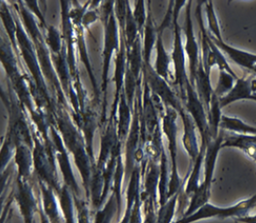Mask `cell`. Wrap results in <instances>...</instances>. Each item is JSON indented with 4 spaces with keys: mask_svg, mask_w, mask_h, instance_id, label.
Segmentation results:
<instances>
[{
    "mask_svg": "<svg viewBox=\"0 0 256 223\" xmlns=\"http://www.w3.org/2000/svg\"><path fill=\"white\" fill-rule=\"evenodd\" d=\"M224 134H225V132L223 130H222L220 132L218 138L214 140H210L207 143L204 158V180L200 184L198 188L196 189V192L191 198L190 204L182 216H188L193 214L200 207L209 202L214 166H216V162L218 152L220 150V148H222Z\"/></svg>",
    "mask_w": 256,
    "mask_h": 223,
    "instance_id": "cell-1",
    "label": "cell"
},
{
    "mask_svg": "<svg viewBox=\"0 0 256 223\" xmlns=\"http://www.w3.org/2000/svg\"><path fill=\"white\" fill-rule=\"evenodd\" d=\"M254 206H256V194L250 198L244 200L238 204L229 207H218L207 202L204 206L200 207L193 214L188 216H182L176 222H172V223H193L210 218L225 220L230 218L236 220L238 218L248 214V212Z\"/></svg>",
    "mask_w": 256,
    "mask_h": 223,
    "instance_id": "cell-2",
    "label": "cell"
},
{
    "mask_svg": "<svg viewBox=\"0 0 256 223\" xmlns=\"http://www.w3.org/2000/svg\"><path fill=\"white\" fill-rule=\"evenodd\" d=\"M178 114L173 108H168L166 114L162 118V132L166 134L168 141V150L171 159V173L168 191V200L177 194L182 186L184 180L180 178L177 166V126L176 120Z\"/></svg>",
    "mask_w": 256,
    "mask_h": 223,
    "instance_id": "cell-3",
    "label": "cell"
},
{
    "mask_svg": "<svg viewBox=\"0 0 256 223\" xmlns=\"http://www.w3.org/2000/svg\"><path fill=\"white\" fill-rule=\"evenodd\" d=\"M186 1H177L175 5V9L173 10V22H174V32H175V43H174V52L172 53V60L175 66V82L174 86L180 84V94L182 100H186V87L190 84L188 82L186 72V64H184V52L182 44L180 30L178 24V16L180 9Z\"/></svg>",
    "mask_w": 256,
    "mask_h": 223,
    "instance_id": "cell-4",
    "label": "cell"
},
{
    "mask_svg": "<svg viewBox=\"0 0 256 223\" xmlns=\"http://www.w3.org/2000/svg\"><path fill=\"white\" fill-rule=\"evenodd\" d=\"M24 223H35V214L40 211L37 206L32 186L26 180H18V192L14 195Z\"/></svg>",
    "mask_w": 256,
    "mask_h": 223,
    "instance_id": "cell-5",
    "label": "cell"
},
{
    "mask_svg": "<svg viewBox=\"0 0 256 223\" xmlns=\"http://www.w3.org/2000/svg\"><path fill=\"white\" fill-rule=\"evenodd\" d=\"M191 1L188 2V10H186V52L188 53L189 58V68L191 73V86H195L196 80V70L198 68V48L195 40V36L193 32L192 28V21H191Z\"/></svg>",
    "mask_w": 256,
    "mask_h": 223,
    "instance_id": "cell-6",
    "label": "cell"
},
{
    "mask_svg": "<svg viewBox=\"0 0 256 223\" xmlns=\"http://www.w3.org/2000/svg\"><path fill=\"white\" fill-rule=\"evenodd\" d=\"M120 188L114 186L111 197L105 206L98 209L94 213L92 223H112L114 218L120 222Z\"/></svg>",
    "mask_w": 256,
    "mask_h": 223,
    "instance_id": "cell-7",
    "label": "cell"
},
{
    "mask_svg": "<svg viewBox=\"0 0 256 223\" xmlns=\"http://www.w3.org/2000/svg\"><path fill=\"white\" fill-rule=\"evenodd\" d=\"M39 186L43 197L44 212L52 223H66L64 214H60L54 189L43 180H39Z\"/></svg>",
    "mask_w": 256,
    "mask_h": 223,
    "instance_id": "cell-8",
    "label": "cell"
},
{
    "mask_svg": "<svg viewBox=\"0 0 256 223\" xmlns=\"http://www.w3.org/2000/svg\"><path fill=\"white\" fill-rule=\"evenodd\" d=\"M214 44L220 48L222 52H225L232 60H234L239 66L247 68L250 72H254L256 68V55L250 53V52H244L241 50H238L234 46H230L228 44H225L223 41H218L213 36H209Z\"/></svg>",
    "mask_w": 256,
    "mask_h": 223,
    "instance_id": "cell-9",
    "label": "cell"
},
{
    "mask_svg": "<svg viewBox=\"0 0 256 223\" xmlns=\"http://www.w3.org/2000/svg\"><path fill=\"white\" fill-rule=\"evenodd\" d=\"M180 114L182 116V122H184V128L182 144L186 148L193 164L196 161V157L200 154V148H198V140H196V132H195L196 125L194 120L191 118V116L186 114L184 110L180 112Z\"/></svg>",
    "mask_w": 256,
    "mask_h": 223,
    "instance_id": "cell-10",
    "label": "cell"
},
{
    "mask_svg": "<svg viewBox=\"0 0 256 223\" xmlns=\"http://www.w3.org/2000/svg\"><path fill=\"white\" fill-rule=\"evenodd\" d=\"M225 146L239 148L256 162V136H245L236 134H232L230 136L224 134L222 148Z\"/></svg>",
    "mask_w": 256,
    "mask_h": 223,
    "instance_id": "cell-11",
    "label": "cell"
},
{
    "mask_svg": "<svg viewBox=\"0 0 256 223\" xmlns=\"http://www.w3.org/2000/svg\"><path fill=\"white\" fill-rule=\"evenodd\" d=\"M16 163L18 168V180L28 182L34 163V154L30 152V146L24 143H19L16 146Z\"/></svg>",
    "mask_w": 256,
    "mask_h": 223,
    "instance_id": "cell-12",
    "label": "cell"
},
{
    "mask_svg": "<svg viewBox=\"0 0 256 223\" xmlns=\"http://www.w3.org/2000/svg\"><path fill=\"white\" fill-rule=\"evenodd\" d=\"M220 128L224 132H230L236 134H245V136H256V127L248 125L244 121L238 118H230L222 116L220 123Z\"/></svg>",
    "mask_w": 256,
    "mask_h": 223,
    "instance_id": "cell-13",
    "label": "cell"
},
{
    "mask_svg": "<svg viewBox=\"0 0 256 223\" xmlns=\"http://www.w3.org/2000/svg\"><path fill=\"white\" fill-rule=\"evenodd\" d=\"M162 30H160L157 39V59H156V74L164 80H168V66L170 58L164 50L162 40Z\"/></svg>",
    "mask_w": 256,
    "mask_h": 223,
    "instance_id": "cell-14",
    "label": "cell"
},
{
    "mask_svg": "<svg viewBox=\"0 0 256 223\" xmlns=\"http://www.w3.org/2000/svg\"><path fill=\"white\" fill-rule=\"evenodd\" d=\"M60 198V209L66 218V223H76L74 216V207H73V198L72 193L68 186H62L59 194Z\"/></svg>",
    "mask_w": 256,
    "mask_h": 223,
    "instance_id": "cell-15",
    "label": "cell"
},
{
    "mask_svg": "<svg viewBox=\"0 0 256 223\" xmlns=\"http://www.w3.org/2000/svg\"><path fill=\"white\" fill-rule=\"evenodd\" d=\"M180 191L171 197L164 206L160 207L157 212V223H172V220L174 218L176 204L178 202Z\"/></svg>",
    "mask_w": 256,
    "mask_h": 223,
    "instance_id": "cell-16",
    "label": "cell"
},
{
    "mask_svg": "<svg viewBox=\"0 0 256 223\" xmlns=\"http://www.w3.org/2000/svg\"><path fill=\"white\" fill-rule=\"evenodd\" d=\"M238 78H236L232 77L230 74L228 72L225 71H220V80H218V87L214 90L213 94H216L218 98H223L224 94H228L230 90L234 87V82L238 80Z\"/></svg>",
    "mask_w": 256,
    "mask_h": 223,
    "instance_id": "cell-17",
    "label": "cell"
},
{
    "mask_svg": "<svg viewBox=\"0 0 256 223\" xmlns=\"http://www.w3.org/2000/svg\"><path fill=\"white\" fill-rule=\"evenodd\" d=\"M206 12H207V16H208L209 30L212 32V34L214 36V38H216L218 41H223L220 30L218 21L216 14L214 12L213 3L212 2H208V4H206Z\"/></svg>",
    "mask_w": 256,
    "mask_h": 223,
    "instance_id": "cell-18",
    "label": "cell"
},
{
    "mask_svg": "<svg viewBox=\"0 0 256 223\" xmlns=\"http://www.w3.org/2000/svg\"><path fill=\"white\" fill-rule=\"evenodd\" d=\"M74 202L77 210V223H92V216L86 202L78 198H74Z\"/></svg>",
    "mask_w": 256,
    "mask_h": 223,
    "instance_id": "cell-19",
    "label": "cell"
},
{
    "mask_svg": "<svg viewBox=\"0 0 256 223\" xmlns=\"http://www.w3.org/2000/svg\"><path fill=\"white\" fill-rule=\"evenodd\" d=\"M134 20L138 23L139 28H141L144 22H145V14H144V2L139 1L137 5L136 10H134Z\"/></svg>",
    "mask_w": 256,
    "mask_h": 223,
    "instance_id": "cell-20",
    "label": "cell"
},
{
    "mask_svg": "<svg viewBox=\"0 0 256 223\" xmlns=\"http://www.w3.org/2000/svg\"><path fill=\"white\" fill-rule=\"evenodd\" d=\"M234 220L241 223H256V214H254V216L247 214V216H244L241 218H238Z\"/></svg>",
    "mask_w": 256,
    "mask_h": 223,
    "instance_id": "cell-21",
    "label": "cell"
},
{
    "mask_svg": "<svg viewBox=\"0 0 256 223\" xmlns=\"http://www.w3.org/2000/svg\"><path fill=\"white\" fill-rule=\"evenodd\" d=\"M39 214H40V218H41V223H52L50 222V220L48 218V216L44 214L43 209H40Z\"/></svg>",
    "mask_w": 256,
    "mask_h": 223,
    "instance_id": "cell-22",
    "label": "cell"
},
{
    "mask_svg": "<svg viewBox=\"0 0 256 223\" xmlns=\"http://www.w3.org/2000/svg\"><path fill=\"white\" fill-rule=\"evenodd\" d=\"M248 100H254L256 102V93H252L248 96Z\"/></svg>",
    "mask_w": 256,
    "mask_h": 223,
    "instance_id": "cell-23",
    "label": "cell"
}]
</instances>
